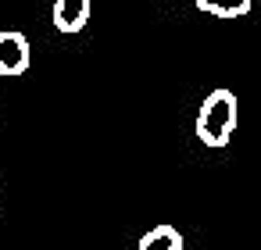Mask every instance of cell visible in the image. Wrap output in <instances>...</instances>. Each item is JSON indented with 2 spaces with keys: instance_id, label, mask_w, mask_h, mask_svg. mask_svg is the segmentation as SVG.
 I'll return each instance as SVG.
<instances>
[{
  "instance_id": "6da1fadb",
  "label": "cell",
  "mask_w": 261,
  "mask_h": 250,
  "mask_svg": "<svg viewBox=\"0 0 261 250\" xmlns=\"http://www.w3.org/2000/svg\"><path fill=\"white\" fill-rule=\"evenodd\" d=\"M236 132V93L211 90L197 111V140L204 147H225Z\"/></svg>"
},
{
  "instance_id": "7a4b0ae2",
  "label": "cell",
  "mask_w": 261,
  "mask_h": 250,
  "mask_svg": "<svg viewBox=\"0 0 261 250\" xmlns=\"http://www.w3.org/2000/svg\"><path fill=\"white\" fill-rule=\"evenodd\" d=\"M29 68V40L15 29H0V75H22Z\"/></svg>"
},
{
  "instance_id": "3957f363",
  "label": "cell",
  "mask_w": 261,
  "mask_h": 250,
  "mask_svg": "<svg viewBox=\"0 0 261 250\" xmlns=\"http://www.w3.org/2000/svg\"><path fill=\"white\" fill-rule=\"evenodd\" d=\"M93 0H54V29L58 33H79L90 22Z\"/></svg>"
},
{
  "instance_id": "277c9868",
  "label": "cell",
  "mask_w": 261,
  "mask_h": 250,
  "mask_svg": "<svg viewBox=\"0 0 261 250\" xmlns=\"http://www.w3.org/2000/svg\"><path fill=\"white\" fill-rule=\"evenodd\" d=\"M136 250H182V236L175 225H154L150 232L140 236Z\"/></svg>"
},
{
  "instance_id": "5b68a950",
  "label": "cell",
  "mask_w": 261,
  "mask_h": 250,
  "mask_svg": "<svg viewBox=\"0 0 261 250\" xmlns=\"http://www.w3.org/2000/svg\"><path fill=\"white\" fill-rule=\"evenodd\" d=\"M193 4L204 15H215V18H243L254 0H193Z\"/></svg>"
},
{
  "instance_id": "8992f818",
  "label": "cell",
  "mask_w": 261,
  "mask_h": 250,
  "mask_svg": "<svg viewBox=\"0 0 261 250\" xmlns=\"http://www.w3.org/2000/svg\"><path fill=\"white\" fill-rule=\"evenodd\" d=\"M165 4H168V0H165Z\"/></svg>"
}]
</instances>
